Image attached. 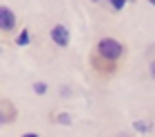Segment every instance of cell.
I'll return each instance as SVG.
<instances>
[{
  "instance_id": "12",
  "label": "cell",
  "mask_w": 155,
  "mask_h": 137,
  "mask_svg": "<svg viewBox=\"0 0 155 137\" xmlns=\"http://www.w3.org/2000/svg\"><path fill=\"white\" fill-rule=\"evenodd\" d=\"M20 137H40L38 133H25V135H20Z\"/></svg>"
},
{
  "instance_id": "5",
  "label": "cell",
  "mask_w": 155,
  "mask_h": 137,
  "mask_svg": "<svg viewBox=\"0 0 155 137\" xmlns=\"http://www.w3.org/2000/svg\"><path fill=\"white\" fill-rule=\"evenodd\" d=\"M16 119H18L16 104H13L11 99L2 97L0 99V126H11V124H16Z\"/></svg>"
},
{
  "instance_id": "14",
  "label": "cell",
  "mask_w": 155,
  "mask_h": 137,
  "mask_svg": "<svg viewBox=\"0 0 155 137\" xmlns=\"http://www.w3.org/2000/svg\"><path fill=\"white\" fill-rule=\"evenodd\" d=\"M0 53H2V44H0Z\"/></svg>"
},
{
  "instance_id": "8",
  "label": "cell",
  "mask_w": 155,
  "mask_h": 137,
  "mask_svg": "<svg viewBox=\"0 0 155 137\" xmlns=\"http://www.w3.org/2000/svg\"><path fill=\"white\" fill-rule=\"evenodd\" d=\"M133 128H135L137 133H149L151 131L149 122H144V119H135V122H133Z\"/></svg>"
},
{
  "instance_id": "6",
  "label": "cell",
  "mask_w": 155,
  "mask_h": 137,
  "mask_svg": "<svg viewBox=\"0 0 155 137\" xmlns=\"http://www.w3.org/2000/svg\"><path fill=\"white\" fill-rule=\"evenodd\" d=\"M49 119H51L53 124H58V126H71L73 124V115L67 113V111H55V113L49 115Z\"/></svg>"
},
{
  "instance_id": "10",
  "label": "cell",
  "mask_w": 155,
  "mask_h": 137,
  "mask_svg": "<svg viewBox=\"0 0 155 137\" xmlns=\"http://www.w3.org/2000/svg\"><path fill=\"white\" fill-rule=\"evenodd\" d=\"M124 7H126V2H109V9H111V11H115V13H117V11H122Z\"/></svg>"
},
{
  "instance_id": "7",
  "label": "cell",
  "mask_w": 155,
  "mask_h": 137,
  "mask_svg": "<svg viewBox=\"0 0 155 137\" xmlns=\"http://www.w3.org/2000/svg\"><path fill=\"white\" fill-rule=\"evenodd\" d=\"M13 44L16 47H29L31 44V29L29 27H20V31L13 35Z\"/></svg>"
},
{
  "instance_id": "9",
  "label": "cell",
  "mask_w": 155,
  "mask_h": 137,
  "mask_svg": "<svg viewBox=\"0 0 155 137\" xmlns=\"http://www.w3.org/2000/svg\"><path fill=\"white\" fill-rule=\"evenodd\" d=\"M31 89H33L36 95H45V93H47V82H33Z\"/></svg>"
},
{
  "instance_id": "4",
  "label": "cell",
  "mask_w": 155,
  "mask_h": 137,
  "mask_svg": "<svg viewBox=\"0 0 155 137\" xmlns=\"http://www.w3.org/2000/svg\"><path fill=\"white\" fill-rule=\"evenodd\" d=\"M49 40H51L58 49H67L71 44V33H69V29L62 22H55L51 29H49Z\"/></svg>"
},
{
  "instance_id": "2",
  "label": "cell",
  "mask_w": 155,
  "mask_h": 137,
  "mask_svg": "<svg viewBox=\"0 0 155 137\" xmlns=\"http://www.w3.org/2000/svg\"><path fill=\"white\" fill-rule=\"evenodd\" d=\"M89 64H91V71H93L100 80H111V77H115L120 71H122L120 64L107 62V60H102V57H97L93 53H89Z\"/></svg>"
},
{
  "instance_id": "1",
  "label": "cell",
  "mask_w": 155,
  "mask_h": 137,
  "mask_svg": "<svg viewBox=\"0 0 155 137\" xmlns=\"http://www.w3.org/2000/svg\"><path fill=\"white\" fill-rule=\"evenodd\" d=\"M91 53L102 57V60H107V62H113V64L122 67L126 62V55H129V47L120 38H115V35H102V38H97L95 44L91 47Z\"/></svg>"
},
{
  "instance_id": "3",
  "label": "cell",
  "mask_w": 155,
  "mask_h": 137,
  "mask_svg": "<svg viewBox=\"0 0 155 137\" xmlns=\"http://www.w3.org/2000/svg\"><path fill=\"white\" fill-rule=\"evenodd\" d=\"M18 29V16L9 5H0V35H16Z\"/></svg>"
},
{
  "instance_id": "13",
  "label": "cell",
  "mask_w": 155,
  "mask_h": 137,
  "mask_svg": "<svg viewBox=\"0 0 155 137\" xmlns=\"http://www.w3.org/2000/svg\"><path fill=\"white\" fill-rule=\"evenodd\" d=\"M115 137H131V135H126V133H117Z\"/></svg>"
},
{
  "instance_id": "11",
  "label": "cell",
  "mask_w": 155,
  "mask_h": 137,
  "mask_svg": "<svg viewBox=\"0 0 155 137\" xmlns=\"http://www.w3.org/2000/svg\"><path fill=\"white\" fill-rule=\"evenodd\" d=\"M149 77H151V80H155V57L149 62Z\"/></svg>"
}]
</instances>
